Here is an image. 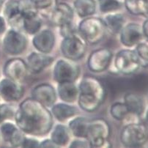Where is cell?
Returning <instances> with one entry per match:
<instances>
[{"label": "cell", "instance_id": "cell-1", "mask_svg": "<svg viewBox=\"0 0 148 148\" xmlns=\"http://www.w3.org/2000/svg\"><path fill=\"white\" fill-rule=\"evenodd\" d=\"M15 117L18 128L30 135H46L53 125L51 114L45 106L34 98L23 101Z\"/></svg>", "mask_w": 148, "mask_h": 148}, {"label": "cell", "instance_id": "cell-2", "mask_svg": "<svg viewBox=\"0 0 148 148\" xmlns=\"http://www.w3.org/2000/svg\"><path fill=\"white\" fill-rule=\"evenodd\" d=\"M106 97V89L96 78L86 76L79 84V104L83 110L95 111L103 103Z\"/></svg>", "mask_w": 148, "mask_h": 148}, {"label": "cell", "instance_id": "cell-3", "mask_svg": "<svg viewBox=\"0 0 148 148\" xmlns=\"http://www.w3.org/2000/svg\"><path fill=\"white\" fill-rule=\"evenodd\" d=\"M123 145L128 147H142L148 141V128L146 125L131 123L126 125L120 134Z\"/></svg>", "mask_w": 148, "mask_h": 148}, {"label": "cell", "instance_id": "cell-4", "mask_svg": "<svg viewBox=\"0 0 148 148\" xmlns=\"http://www.w3.org/2000/svg\"><path fill=\"white\" fill-rule=\"evenodd\" d=\"M79 30L83 38L90 44H96L104 38L106 27L98 18H87L80 23Z\"/></svg>", "mask_w": 148, "mask_h": 148}, {"label": "cell", "instance_id": "cell-5", "mask_svg": "<svg viewBox=\"0 0 148 148\" xmlns=\"http://www.w3.org/2000/svg\"><path fill=\"white\" fill-rule=\"evenodd\" d=\"M110 135V126L103 119H96L89 123L86 138L91 147H100L105 145Z\"/></svg>", "mask_w": 148, "mask_h": 148}, {"label": "cell", "instance_id": "cell-6", "mask_svg": "<svg viewBox=\"0 0 148 148\" xmlns=\"http://www.w3.org/2000/svg\"><path fill=\"white\" fill-rule=\"evenodd\" d=\"M115 66L122 73L131 75L140 68L142 64L136 51L125 49L117 54Z\"/></svg>", "mask_w": 148, "mask_h": 148}, {"label": "cell", "instance_id": "cell-7", "mask_svg": "<svg viewBox=\"0 0 148 148\" xmlns=\"http://www.w3.org/2000/svg\"><path fill=\"white\" fill-rule=\"evenodd\" d=\"M61 50L66 58L78 60L85 54L86 44L77 35L67 37L62 42Z\"/></svg>", "mask_w": 148, "mask_h": 148}, {"label": "cell", "instance_id": "cell-8", "mask_svg": "<svg viewBox=\"0 0 148 148\" xmlns=\"http://www.w3.org/2000/svg\"><path fill=\"white\" fill-rule=\"evenodd\" d=\"M79 75V67L68 60H60L54 67V77L58 83L74 82L78 79Z\"/></svg>", "mask_w": 148, "mask_h": 148}, {"label": "cell", "instance_id": "cell-9", "mask_svg": "<svg viewBox=\"0 0 148 148\" xmlns=\"http://www.w3.org/2000/svg\"><path fill=\"white\" fill-rule=\"evenodd\" d=\"M4 48L10 54H19L22 53L27 46V39L25 37L15 29L7 32L3 40Z\"/></svg>", "mask_w": 148, "mask_h": 148}, {"label": "cell", "instance_id": "cell-10", "mask_svg": "<svg viewBox=\"0 0 148 148\" xmlns=\"http://www.w3.org/2000/svg\"><path fill=\"white\" fill-rule=\"evenodd\" d=\"M112 58L109 49H101L92 51L88 59V67L93 72H102L109 66Z\"/></svg>", "mask_w": 148, "mask_h": 148}, {"label": "cell", "instance_id": "cell-11", "mask_svg": "<svg viewBox=\"0 0 148 148\" xmlns=\"http://www.w3.org/2000/svg\"><path fill=\"white\" fill-rule=\"evenodd\" d=\"M144 34L140 25L135 23L126 25L120 31V40L124 46L132 47L142 40Z\"/></svg>", "mask_w": 148, "mask_h": 148}, {"label": "cell", "instance_id": "cell-12", "mask_svg": "<svg viewBox=\"0 0 148 148\" xmlns=\"http://www.w3.org/2000/svg\"><path fill=\"white\" fill-rule=\"evenodd\" d=\"M24 89L18 82L5 79L0 82V95L6 101H16L21 98Z\"/></svg>", "mask_w": 148, "mask_h": 148}, {"label": "cell", "instance_id": "cell-13", "mask_svg": "<svg viewBox=\"0 0 148 148\" xmlns=\"http://www.w3.org/2000/svg\"><path fill=\"white\" fill-rule=\"evenodd\" d=\"M28 67L21 59H12L7 62L4 68V73L8 79L21 82L26 77Z\"/></svg>", "mask_w": 148, "mask_h": 148}, {"label": "cell", "instance_id": "cell-14", "mask_svg": "<svg viewBox=\"0 0 148 148\" xmlns=\"http://www.w3.org/2000/svg\"><path fill=\"white\" fill-rule=\"evenodd\" d=\"M32 97L46 107L54 105L57 100L54 87L48 84H42L35 87L32 91Z\"/></svg>", "mask_w": 148, "mask_h": 148}, {"label": "cell", "instance_id": "cell-15", "mask_svg": "<svg viewBox=\"0 0 148 148\" xmlns=\"http://www.w3.org/2000/svg\"><path fill=\"white\" fill-rule=\"evenodd\" d=\"M73 18V12L72 8L66 3H60L54 6L51 20L54 25L61 27L72 22Z\"/></svg>", "mask_w": 148, "mask_h": 148}, {"label": "cell", "instance_id": "cell-16", "mask_svg": "<svg viewBox=\"0 0 148 148\" xmlns=\"http://www.w3.org/2000/svg\"><path fill=\"white\" fill-rule=\"evenodd\" d=\"M54 35L50 30H43L35 35L33 38V45L35 49L41 53H49L54 46Z\"/></svg>", "mask_w": 148, "mask_h": 148}, {"label": "cell", "instance_id": "cell-17", "mask_svg": "<svg viewBox=\"0 0 148 148\" xmlns=\"http://www.w3.org/2000/svg\"><path fill=\"white\" fill-rule=\"evenodd\" d=\"M53 62L54 58L51 56L45 54L44 53H32L27 59V67L32 72L37 73L41 72L43 70L49 66Z\"/></svg>", "mask_w": 148, "mask_h": 148}, {"label": "cell", "instance_id": "cell-18", "mask_svg": "<svg viewBox=\"0 0 148 148\" xmlns=\"http://www.w3.org/2000/svg\"><path fill=\"white\" fill-rule=\"evenodd\" d=\"M125 104L131 114L140 116L145 111V102L142 97L134 92H128L125 95Z\"/></svg>", "mask_w": 148, "mask_h": 148}, {"label": "cell", "instance_id": "cell-19", "mask_svg": "<svg viewBox=\"0 0 148 148\" xmlns=\"http://www.w3.org/2000/svg\"><path fill=\"white\" fill-rule=\"evenodd\" d=\"M58 93L60 98L66 103H73L79 95V90L73 82L59 83Z\"/></svg>", "mask_w": 148, "mask_h": 148}, {"label": "cell", "instance_id": "cell-20", "mask_svg": "<svg viewBox=\"0 0 148 148\" xmlns=\"http://www.w3.org/2000/svg\"><path fill=\"white\" fill-rule=\"evenodd\" d=\"M125 5L131 14L148 17V0H125Z\"/></svg>", "mask_w": 148, "mask_h": 148}, {"label": "cell", "instance_id": "cell-21", "mask_svg": "<svg viewBox=\"0 0 148 148\" xmlns=\"http://www.w3.org/2000/svg\"><path fill=\"white\" fill-rule=\"evenodd\" d=\"M4 14L11 24L14 25L18 24L21 18H22L19 11L18 1L17 0L8 1L4 9Z\"/></svg>", "mask_w": 148, "mask_h": 148}, {"label": "cell", "instance_id": "cell-22", "mask_svg": "<svg viewBox=\"0 0 148 148\" xmlns=\"http://www.w3.org/2000/svg\"><path fill=\"white\" fill-rule=\"evenodd\" d=\"M74 8L80 17H87L95 13L96 4L94 0H75Z\"/></svg>", "mask_w": 148, "mask_h": 148}, {"label": "cell", "instance_id": "cell-23", "mask_svg": "<svg viewBox=\"0 0 148 148\" xmlns=\"http://www.w3.org/2000/svg\"><path fill=\"white\" fill-rule=\"evenodd\" d=\"M52 112L54 117L60 121H64L77 113V109L65 103H59L54 106Z\"/></svg>", "mask_w": 148, "mask_h": 148}, {"label": "cell", "instance_id": "cell-24", "mask_svg": "<svg viewBox=\"0 0 148 148\" xmlns=\"http://www.w3.org/2000/svg\"><path fill=\"white\" fill-rule=\"evenodd\" d=\"M89 122L84 117H77L70 122L69 128L75 136L86 138Z\"/></svg>", "mask_w": 148, "mask_h": 148}, {"label": "cell", "instance_id": "cell-25", "mask_svg": "<svg viewBox=\"0 0 148 148\" xmlns=\"http://www.w3.org/2000/svg\"><path fill=\"white\" fill-rule=\"evenodd\" d=\"M51 140L57 146H65L70 140V134L68 128L64 125H58L51 134Z\"/></svg>", "mask_w": 148, "mask_h": 148}, {"label": "cell", "instance_id": "cell-26", "mask_svg": "<svg viewBox=\"0 0 148 148\" xmlns=\"http://www.w3.org/2000/svg\"><path fill=\"white\" fill-rule=\"evenodd\" d=\"M106 28L109 29L113 33H118L123 29L125 23V19L121 14H109L105 17Z\"/></svg>", "mask_w": 148, "mask_h": 148}, {"label": "cell", "instance_id": "cell-27", "mask_svg": "<svg viewBox=\"0 0 148 148\" xmlns=\"http://www.w3.org/2000/svg\"><path fill=\"white\" fill-rule=\"evenodd\" d=\"M42 21L37 15L29 16L23 18V27L25 31L29 34H35L40 29Z\"/></svg>", "mask_w": 148, "mask_h": 148}, {"label": "cell", "instance_id": "cell-28", "mask_svg": "<svg viewBox=\"0 0 148 148\" xmlns=\"http://www.w3.org/2000/svg\"><path fill=\"white\" fill-rule=\"evenodd\" d=\"M20 14L22 18L37 15L38 8L32 0H18Z\"/></svg>", "mask_w": 148, "mask_h": 148}, {"label": "cell", "instance_id": "cell-29", "mask_svg": "<svg viewBox=\"0 0 148 148\" xmlns=\"http://www.w3.org/2000/svg\"><path fill=\"white\" fill-rule=\"evenodd\" d=\"M129 113V111L125 103H116L113 104L111 108V114L114 118L117 120H124Z\"/></svg>", "mask_w": 148, "mask_h": 148}, {"label": "cell", "instance_id": "cell-30", "mask_svg": "<svg viewBox=\"0 0 148 148\" xmlns=\"http://www.w3.org/2000/svg\"><path fill=\"white\" fill-rule=\"evenodd\" d=\"M136 52L141 61L142 65H148V40L141 41L136 45Z\"/></svg>", "mask_w": 148, "mask_h": 148}, {"label": "cell", "instance_id": "cell-31", "mask_svg": "<svg viewBox=\"0 0 148 148\" xmlns=\"http://www.w3.org/2000/svg\"><path fill=\"white\" fill-rule=\"evenodd\" d=\"M99 8L103 13H110L120 9L121 5L117 0H98Z\"/></svg>", "mask_w": 148, "mask_h": 148}, {"label": "cell", "instance_id": "cell-32", "mask_svg": "<svg viewBox=\"0 0 148 148\" xmlns=\"http://www.w3.org/2000/svg\"><path fill=\"white\" fill-rule=\"evenodd\" d=\"M16 127L11 123H4L0 127V132L3 137L4 140L6 142H10V139L13 134L16 131Z\"/></svg>", "mask_w": 148, "mask_h": 148}, {"label": "cell", "instance_id": "cell-33", "mask_svg": "<svg viewBox=\"0 0 148 148\" xmlns=\"http://www.w3.org/2000/svg\"><path fill=\"white\" fill-rule=\"evenodd\" d=\"M14 115V110L9 105L0 106V124L6 120L10 119Z\"/></svg>", "mask_w": 148, "mask_h": 148}, {"label": "cell", "instance_id": "cell-34", "mask_svg": "<svg viewBox=\"0 0 148 148\" xmlns=\"http://www.w3.org/2000/svg\"><path fill=\"white\" fill-rule=\"evenodd\" d=\"M24 139H25V136L22 134V132L16 129V131H15L14 134H13L12 137L10 139L9 142L13 147H22Z\"/></svg>", "mask_w": 148, "mask_h": 148}, {"label": "cell", "instance_id": "cell-35", "mask_svg": "<svg viewBox=\"0 0 148 148\" xmlns=\"http://www.w3.org/2000/svg\"><path fill=\"white\" fill-rule=\"evenodd\" d=\"M60 28H61V34L64 38L76 35V29L73 25L72 22L61 26Z\"/></svg>", "mask_w": 148, "mask_h": 148}, {"label": "cell", "instance_id": "cell-36", "mask_svg": "<svg viewBox=\"0 0 148 148\" xmlns=\"http://www.w3.org/2000/svg\"><path fill=\"white\" fill-rule=\"evenodd\" d=\"M36 8L40 10H46L54 6L56 0H32Z\"/></svg>", "mask_w": 148, "mask_h": 148}, {"label": "cell", "instance_id": "cell-37", "mask_svg": "<svg viewBox=\"0 0 148 148\" xmlns=\"http://www.w3.org/2000/svg\"><path fill=\"white\" fill-rule=\"evenodd\" d=\"M22 147H40V144L36 139H31V138L30 139L25 138Z\"/></svg>", "mask_w": 148, "mask_h": 148}, {"label": "cell", "instance_id": "cell-38", "mask_svg": "<svg viewBox=\"0 0 148 148\" xmlns=\"http://www.w3.org/2000/svg\"><path fill=\"white\" fill-rule=\"evenodd\" d=\"M87 146V144L82 141H74L71 145V147H86Z\"/></svg>", "mask_w": 148, "mask_h": 148}, {"label": "cell", "instance_id": "cell-39", "mask_svg": "<svg viewBox=\"0 0 148 148\" xmlns=\"http://www.w3.org/2000/svg\"><path fill=\"white\" fill-rule=\"evenodd\" d=\"M40 147H56L57 145L52 142V140H45L43 141V143L40 145Z\"/></svg>", "mask_w": 148, "mask_h": 148}, {"label": "cell", "instance_id": "cell-40", "mask_svg": "<svg viewBox=\"0 0 148 148\" xmlns=\"http://www.w3.org/2000/svg\"><path fill=\"white\" fill-rule=\"evenodd\" d=\"M142 28V31H143L144 36L146 37V38L148 39V19H147L145 22H144Z\"/></svg>", "mask_w": 148, "mask_h": 148}, {"label": "cell", "instance_id": "cell-41", "mask_svg": "<svg viewBox=\"0 0 148 148\" xmlns=\"http://www.w3.org/2000/svg\"><path fill=\"white\" fill-rule=\"evenodd\" d=\"M6 26H5V21L3 18L0 17V35L5 32Z\"/></svg>", "mask_w": 148, "mask_h": 148}, {"label": "cell", "instance_id": "cell-42", "mask_svg": "<svg viewBox=\"0 0 148 148\" xmlns=\"http://www.w3.org/2000/svg\"><path fill=\"white\" fill-rule=\"evenodd\" d=\"M4 1H5V0H0V11H1V10H2V5H3L4 4Z\"/></svg>", "mask_w": 148, "mask_h": 148}, {"label": "cell", "instance_id": "cell-43", "mask_svg": "<svg viewBox=\"0 0 148 148\" xmlns=\"http://www.w3.org/2000/svg\"><path fill=\"white\" fill-rule=\"evenodd\" d=\"M146 120L148 123V109H147V112L146 113Z\"/></svg>", "mask_w": 148, "mask_h": 148}]
</instances>
